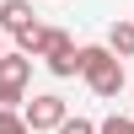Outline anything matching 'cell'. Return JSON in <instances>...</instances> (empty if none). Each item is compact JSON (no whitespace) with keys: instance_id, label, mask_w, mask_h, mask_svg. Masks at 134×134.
Listing matches in <instances>:
<instances>
[{"instance_id":"5","label":"cell","mask_w":134,"mask_h":134,"mask_svg":"<svg viewBox=\"0 0 134 134\" xmlns=\"http://www.w3.org/2000/svg\"><path fill=\"white\" fill-rule=\"evenodd\" d=\"M0 27H5V38H21L27 27H38L32 0H0Z\"/></svg>"},{"instance_id":"8","label":"cell","mask_w":134,"mask_h":134,"mask_svg":"<svg viewBox=\"0 0 134 134\" xmlns=\"http://www.w3.org/2000/svg\"><path fill=\"white\" fill-rule=\"evenodd\" d=\"M0 134H32V129H27V118L16 107H0Z\"/></svg>"},{"instance_id":"7","label":"cell","mask_w":134,"mask_h":134,"mask_svg":"<svg viewBox=\"0 0 134 134\" xmlns=\"http://www.w3.org/2000/svg\"><path fill=\"white\" fill-rule=\"evenodd\" d=\"M43 43H48V27H43V21H38V27H27V32H21V38H16V48L27 54V59H43Z\"/></svg>"},{"instance_id":"9","label":"cell","mask_w":134,"mask_h":134,"mask_svg":"<svg viewBox=\"0 0 134 134\" xmlns=\"http://www.w3.org/2000/svg\"><path fill=\"white\" fill-rule=\"evenodd\" d=\"M97 129H102V134H134V118H102V124H97Z\"/></svg>"},{"instance_id":"10","label":"cell","mask_w":134,"mask_h":134,"mask_svg":"<svg viewBox=\"0 0 134 134\" xmlns=\"http://www.w3.org/2000/svg\"><path fill=\"white\" fill-rule=\"evenodd\" d=\"M59 134H102V129H97L91 118H64V129H59Z\"/></svg>"},{"instance_id":"6","label":"cell","mask_w":134,"mask_h":134,"mask_svg":"<svg viewBox=\"0 0 134 134\" xmlns=\"http://www.w3.org/2000/svg\"><path fill=\"white\" fill-rule=\"evenodd\" d=\"M107 48H113L118 59H134V21H113V27H107Z\"/></svg>"},{"instance_id":"1","label":"cell","mask_w":134,"mask_h":134,"mask_svg":"<svg viewBox=\"0 0 134 134\" xmlns=\"http://www.w3.org/2000/svg\"><path fill=\"white\" fill-rule=\"evenodd\" d=\"M81 81L97 97H118L124 91V59H118L107 43H86L81 48Z\"/></svg>"},{"instance_id":"4","label":"cell","mask_w":134,"mask_h":134,"mask_svg":"<svg viewBox=\"0 0 134 134\" xmlns=\"http://www.w3.org/2000/svg\"><path fill=\"white\" fill-rule=\"evenodd\" d=\"M21 118H27V129H32V134H59V129H64V118H70V107H64V97L43 91V97H32V102L21 107Z\"/></svg>"},{"instance_id":"3","label":"cell","mask_w":134,"mask_h":134,"mask_svg":"<svg viewBox=\"0 0 134 134\" xmlns=\"http://www.w3.org/2000/svg\"><path fill=\"white\" fill-rule=\"evenodd\" d=\"M43 64H48L59 81L81 75V48H75V38H70L64 27H48V43H43Z\"/></svg>"},{"instance_id":"11","label":"cell","mask_w":134,"mask_h":134,"mask_svg":"<svg viewBox=\"0 0 134 134\" xmlns=\"http://www.w3.org/2000/svg\"><path fill=\"white\" fill-rule=\"evenodd\" d=\"M0 59H5V27H0Z\"/></svg>"},{"instance_id":"2","label":"cell","mask_w":134,"mask_h":134,"mask_svg":"<svg viewBox=\"0 0 134 134\" xmlns=\"http://www.w3.org/2000/svg\"><path fill=\"white\" fill-rule=\"evenodd\" d=\"M27 81H32V59L21 48H11L0 59V107H21L27 102Z\"/></svg>"}]
</instances>
